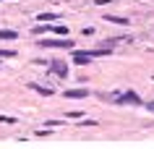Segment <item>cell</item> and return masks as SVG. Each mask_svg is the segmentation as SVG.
Masks as SVG:
<instances>
[{
  "mask_svg": "<svg viewBox=\"0 0 154 149\" xmlns=\"http://www.w3.org/2000/svg\"><path fill=\"white\" fill-rule=\"evenodd\" d=\"M0 58H16V50H0Z\"/></svg>",
  "mask_w": 154,
  "mask_h": 149,
  "instance_id": "cell-10",
  "label": "cell"
},
{
  "mask_svg": "<svg viewBox=\"0 0 154 149\" xmlns=\"http://www.w3.org/2000/svg\"><path fill=\"white\" fill-rule=\"evenodd\" d=\"M115 102H120V105H141V97H138L136 92H123V94H112Z\"/></svg>",
  "mask_w": 154,
  "mask_h": 149,
  "instance_id": "cell-2",
  "label": "cell"
},
{
  "mask_svg": "<svg viewBox=\"0 0 154 149\" xmlns=\"http://www.w3.org/2000/svg\"><path fill=\"white\" fill-rule=\"evenodd\" d=\"M29 89L32 92H37V94H42V97H50V94H55V89H47V86H39V84H29Z\"/></svg>",
  "mask_w": 154,
  "mask_h": 149,
  "instance_id": "cell-4",
  "label": "cell"
},
{
  "mask_svg": "<svg viewBox=\"0 0 154 149\" xmlns=\"http://www.w3.org/2000/svg\"><path fill=\"white\" fill-rule=\"evenodd\" d=\"M146 107H149V110H152V113H154V102H149V105H146Z\"/></svg>",
  "mask_w": 154,
  "mask_h": 149,
  "instance_id": "cell-12",
  "label": "cell"
},
{
  "mask_svg": "<svg viewBox=\"0 0 154 149\" xmlns=\"http://www.w3.org/2000/svg\"><path fill=\"white\" fill-rule=\"evenodd\" d=\"M18 34L13 32V29H0V39H16Z\"/></svg>",
  "mask_w": 154,
  "mask_h": 149,
  "instance_id": "cell-9",
  "label": "cell"
},
{
  "mask_svg": "<svg viewBox=\"0 0 154 149\" xmlns=\"http://www.w3.org/2000/svg\"><path fill=\"white\" fill-rule=\"evenodd\" d=\"M50 68H52V73H55L57 79H65V76H68V68H65V63H60V60L50 63Z\"/></svg>",
  "mask_w": 154,
  "mask_h": 149,
  "instance_id": "cell-3",
  "label": "cell"
},
{
  "mask_svg": "<svg viewBox=\"0 0 154 149\" xmlns=\"http://www.w3.org/2000/svg\"><path fill=\"white\" fill-rule=\"evenodd\" d=\"M55 18H57V13H42L39 21H55Z\"/></svg>",
  "mask_w": 154,
  "mask_h": 149,
  "instance_id": "cell-11",
  "label": "cell"
},
{
  "mask_svg": "<svg viewBox=\"0 0 154 149\" xmlns=\"http://www.w3.org/2000/svg\"><path fill=\"white\" fill-rule=\"evenodd\" d=\"M42 47H57V50H71L73 42L68 37H55V39H39Z\"/></svg>",
  "mask_w": 154,
  "mask_h": 149,
  "instance_id": "cell-1",
  "label": "cell"
},
{
  "mask_svg": "<svg viewBox=\"0 0 154 149\" xmlns=\"http://www.w3.org/2000/svg\"><path fill=\"white\" fill-rule=\"evenodd\" d=\"M107 21H110V24H120V26H128L131 24L128 18H123V16H107Z\"/></svg>",
  "mask_w": 154,
  "mask_h": 149,
  "instance_id": "cell-8",
  "label": "cell"
},
{
  "mask_svg": "<svg viewBox=\"0 0 154 149\" xmlns=\"http://www.w3.org/2000/svg\"><path fill=\"white\" fill-rule=\"evenodd\" d=\"M65 97H68V99H84V97H89V92H86V89H68V92H65Z\"/></svg>",
  "mask_w": 154,
  "mask_h": 149,
  "instance_id": "cell-5",
  "label": "cell"
},
{
  "mask_svg": "<svg viewBox=\"0 0 154 149\" xmlns=\"http://www.w3.org/2000/svg\"><path fill=\"white\" fill-rule=\"evenodd\" d=\"M105 3H112V0H99V5H105Z\"/></svg>",
  "mask_w": 154,
  "mask_h": 149,
  "instance_id": "cell-13",
  "label": "cell"
},
{
  "mask_svg": "<svg viewBox=\"0 0 154 149\" xmlns=\"http://www.w3.org/2000/svg\"><path fill=\"white\" fill-rule=\"evenodd\" d=\"M89 55H86V52H73V63H76V66H86V63H89Z\"/></svg>",
  "mask_w": 154,
  "mask_h": 149,
  "instance_id": "cell-6",
  "label": "cell"
},
{
  "mask_svg": "<svg viewBox=\"0 0 154 149\" xmlns=\"http://www.w3.org/2000/svg\"><path fill=\"white\" fill-rule=\"evenodd\" d=\"M86 55H89V58H97V55H110V50H107V47H94V50H89Z\"/></svg>",
  "mask_w": 154,
  "mask_h": 149,
  "instance_id": "cell-7",
  "label": "cell"
}]
</instances>
